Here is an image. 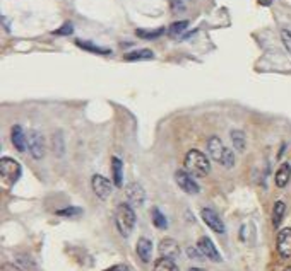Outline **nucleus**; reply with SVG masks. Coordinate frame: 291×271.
<instances>
[{"instance_id": "obj_1", "label": "nucleus", "mask_w": 291, "mask_h": 271, "mask_svg": "<svg viewBox=\"0 0 291 271\" xmlns=\"http://www.w3.org/2000/svg\"><path fill=\"white\" fill-rule=\"evenodd\" d=\"M183 166H185V171L190 173L194 178H204L211 173V164H209L205 153H202L197 148H192V150L187 152L185 159H183Z\"/></svg>"}, {"instance_id": "obj_2", "label": "nucleus", "mask_w": 291, "mask_h": 271, "mask_svg": "<svg viewBox=\"0 0 291 271\" xmlns=\"http://www.w3.org/2000/svg\"><path fill=\"white\" fill-rule=\"evenodd\" d=\"M207 152L213 160H216L218 164L225 166L226 169H231L236 162L235 152L230 150V148L221 142V138H218V137H211L207 140Z\"/></svg>"}, {"instance_id": "obj_3", "label": "nucleus", "mask_w": 291, "mask_h": 271, "mask_svg": "<svg viewBox=\"0 0 291 271\" xmlns=\"http://www.w3.org/2000/svg\"><path fill=\"white\" fill-rule=\"evenodd\" d=\"M115 225L120 236L129 237L136 227V211L132 210L131 203H120L115 211Z\"/></svg>"}, {"instance_id": "obj_4", "label": "nucleus", "mask_w": 291, "mask_h": 271, "mask_svg": "<svg viewBox=\"0 0 291 271\" xmlns=\"http://www.w3.org/2000/svg\"><path fill=\"white\" fill-rule=\"evenodd\" d=\"M0 173H2V178L7 184H14L19 181L22 169L17 160L11 159V157H2V160H0Z\"/></svg>"}, {"instance_id": "obj_5", "label": "nucleus", "mask_w": 291, "mask_h": 271, "mask_svg": "<svg viewBox=\"0 0 291 271\" xmlns=\"http://www.w3.org/2000/svg\"><path fill=\"white\" fill-rule=\"evenodd\" d=\"M175 181H177L178 188L182 191H185L187 195H197L200 191V186L197 184V181L194 179V176L187 171H177L175 173Z\"/></svg>"}, {"instance_id": "obj_6", "label": "nucleus", "mask_w": 291, "mask_h": 271, "mask_svg": "<svg viewBox=\"0 0 291 271\" xmlns=\"http://www.w3.org/2000/svg\"><path fill=\"white\" fill-rule=\"evenodd\" d=\"M28 150L33 159H43L45 157V137L38 130H31L28 137Z\"/></svg>"}, {"instance_id": "obj_7", "label": "nucleus", "mask_w": 291, "mask_h": 271, "mask_svg": "<svg viewBox=\"0 0 291 271\" xmlns=\"http://www.w3.org/2000/svg\"><path fill=\"white\" fill-rule=\"evenodd\" d=\"M91 186H93L95 195L100 198V200H106V198L111 195V191H113V184H111V181L106 179L105 176H101V174L93 176Z\"/></svg>"}, {"instance_id": "obj_8", "label": "nucleus", "mask_w": 291, "mask_h": 271, "mask_svg": "<svg viewBox=\"0 0 291 271\" xmlns=\"http://www.w3.org/2000/svg\"><path fill=\"white\" fill-rule=\"evenodd\" d=\"M200 216H202V222L207 225L209 229L213 230V232L216 234H225V224H223V220L219 219V215L216 213L214 210L211 208H202L200 210Z\"/></svg>"}, {"instance_id": "obj_9", "label": "nucleus", "mask_w": 291, "mask_h": 271, "mask_svg": "<svg viewBox=\"0 0 291 271\" xmlns=\"http://www.w3.org/2000/svg\"><path fill=\"white\" fill-rule=\"evenodd\" d=\"M197 247H199V251L202 252L204 257L214 261V263H219V261L223 259L221 254H219V251L216 249V246H214V242L207 236H202L199 241H197Z\"/></svg>"}, {"instance_id": "obj_10", "label": "nucleus", "mask_w": 291, "mask_h": 271, "mask_svg": "<svg viewBox=\"0 0 291 271\" xmlns=\"http://www.w3.org/2000/svg\"><path fill=\"white\" fill-rule=\"evenodd\" d=\"M125 195H127V200H129L131 205L142 206V205H144V201H146V191L139 183L127 184V188H125Z\"/></svg>"}, {"instance_id": "obj_11", "label": "nucleus", "mask_w": 291, "mask_h": 271, "mask_svg": "<svg viewBox=\"0 0 291 271\" xmlns=\"http://www.w3.org/2000/svg\"><path fill=\"white\" fill-rule=\"evenodd\" d=\"M276 247H277V252H279L281 257H291V229L289 227L279 230Z\"/></svg>"}, {"instance_id": "obj_12", "label": "nucleus", "mask_w": 291, "mask_h": 271, "mask_svg": "<svg viewBox=\"0 0 291 271\" xmlns=\"http://www.w3.org/2000/svg\"><path fill=\"white\" fill-rule=\"evenodd\" d=\"M159 254L163 257H170V259H177L180 256V246L175 239H163L159 242Z\"/></svg>"}, {"instance_id": "obj_13", "label": "nucleus", "mask_w": 291, "mask_h": 271, "mask_svg": "<svg viewBox=\"0 0 291 271\" xmlns=\"http://www.w3.org/2000/svg\"><path fill=\"white\" fill-rule=\"evenodd\" d=\"M136 251H137V256L142 263H149L151 261V256H153V242L146 237H141L136 244Z\"/></svg>"}, {"instance_id": "obj_14", "label": "nucleus", "mask_w": 291, "mask_h": 271, "mask_svg": "<svg viewBox=\"0 0 291 271\" xmlns=\"http://www.w3.org/2000/svg\"><path fill=\"white\" fill-rule=\"evenodd\" d=\"M11 140H12V145L16 147L17 152H26V148H28V138H26V135H24V132H22V128L19 125L12 126Z\"/></svg>"}, {"instance_id": "obj_15", "label": "nucleus", "mask_w": 291, "mask_h": 271, "mask_svg": "<svg viewBox=\"0 0 291 271\" xmlns=\"http://www.w3.org/2000/svg\"><path fill=\"white\" fill-rule=\"evenodd\" d=\"M289 179H291V164L284 162V164H281L279 169L276 171L274 183H276L277 188H286L289 183Z\"/></svg>"}, {"instance_id": "obj_16", "label": "nucleus", "mask_w": 291, "mask_h": 271, "mask_svg": "<svg viewBox=\"0 0 291 271\" xmlns=\"http://www.w3.org/2000/svg\"><path fill=\"white\" fill-rule=\"evenodd\" d=\"M122 171H123L122 160H120L118 157H113V159H111V174H113V184L116 188H122V184H123Z\"/></svg>"}, {"instance_id": "obj_17", "label": "nucleus", "mask_w": 291, "mask_h": 271, "mask_svg": "<svg viewBox=\"0 0 291 271\" xmlns=\"http://www.w3.org/2000/svg\"><path fill=\"white\" fill-rule=\"evenodd\" d=\"M230 135H231V142L235 150L240 153L245 152V147H247V137H245V133L240 132V130H233Z\"/></svg>"}, {"instance_id": "obj_18", "label": "nucleus", "mask_w": 291, "mask_h": 271, "mask_svg": "<svg viewBox=\"0 0 291 271\" xmlns=\"http://www.w3.org/2000/svg\"><path fill=\"white\" fill-rule=\"evenodd\" d=\"M154 58V53L151 49H136V51H131L125 55V60L127 62H137V60H153Z\"/></svg>"}, {"instance_id": "obj_19", "label": "nucleus", "mask_w": 291, "mask_h": 271, "mask_svg": "<svg viewBox=\"0 0 291 271\" xmlns=\"http://www.w3.org/2000/svg\"><path fill=\"white\" fill-rule=\"evenodd\" d=\"M153 271H178V266L175 264V259H170V257L161 256L159 259H156Z\"/></svg>"}, {"instance_id": "obj_20", "label": "nucleus", "mask_w": 291, "mask_h": 271, "mask_svg": "<svg viewBox=\"0 0 291 271\" xmlns=\"http://www.w3.org/2000/svg\"><path fill=\"white\" fill-rule=\"evenodd\" d=\"M75 44H77L79 48L86 49V51L96 53V55H110V53H111V49L96 46V44H93V43H89V41H80V39H77V41H75Z\"/></svg>"}, {"instance_id": "obj_21", "label": "nucleus", "mask_w": 291, "mask_h": 271, "mask_svg": "<svg viewBox=\"0 0 291 271\" xmlns=\"http://www.w3.org/2000/svg\"><path fill=\"white\" fill-rule=\"evenodd\" d=\"M284 211H286V205L283 201H276L274 203V208H272V225L277 229L283 222V216H284Z\"/></svg>"}, {"instance_id": "obj_22", "label": "nucleus", "mask_w": 291, "mask_h": 271, "mask_svg": "<svg viewBox=\"0 0 291 271\" xmlns=\"http://www.w3.org/2000/svg\"><path fill=\"white\" fill-rule=\"evenodd\" d=\"M164 28H158V29H137L136 31V34L139 36V38H142V39H156V38H159L161 34L164 33Z\"/></svg>"}, {"instance_id": "obj_23", "label": "nucleus", "mask_w": 291, "mask_h": 271, "mask_svg": "<svg viewBox=\"0 0 291 271\" xmlns=\"http://www.w3.org/2000/svg\"><path fill=\"white\" fill-rule=\"evenodd\" d=\"M151 219H153L154 227H158V229H167V227H168L167 216L161 213L159 208H153V210H151Z\"/></svg>"}, {"instance_id": "obj_24", "label": "nucleus", "mask_w": 291, "mask_h": 271, "mask_svg": "<svg viewBox=\"0 0 291 271\" xmlns=\"http://www.w3.org/2000/svg\"><path fill=\"white\" fill-rule=\"evenodd\" d=\"M52 143H53V152H55V155H58V157L64 155L65 148H64V135H62V132L53 133Z\"/></svg>"}, {"instance_id": "obj_25", "label": "nucleus", "mask_w": 291, "mask_h": 271, "mask_svg": "<svg viewBox=\"0 0 291 271\" xmlns=\"http://www.w3.org/2000/svg\"><path fill=\"white\" fill-rule=\"evenodd\" d=\"M187 28H189V21H177L168 28V34L170 36H180V34H183V31H185Z\"/></svg>"}, {"instance_id": "obj_26", "label": "nucleus", "mask_w": 291, "mask_h": 271, "mask_svg": "<svg viewBox=\"0 0 291 271\" xmlns=\"http://www.w3.org/2000/svg\"><path fill=\"white\" fill-rule=\"evenodd\" d=\"M57 215H60V216H79V215H82V210L79 208V206H69V208H64V210H58L57 211Z\"/></svg>"}, {"instance_id": "obj_27", "label": "nucleus", "mask_w": 291, "mask_h": 271, "mask_svg": "<svg viewBox=\"0 0 291 271\" xmlns=\"http://www.w3.org/2000/svg\"><path fill=\"white\" fill-rule=\"evenodd\" d=\"M72 33H74V26L70 24V22H65L62 28H58V29L53 31V34H55V36H70Z\"/></svg>"}, {"instance_id": "obj_28", "label": "nucleus", "mask_w": 291, "mask_h": 271, "mask_svg": "<svg viewBox=\"0 0 291 271\" xmlns=\"http://www.w3.org/2000/svg\"><path fill=\"white\" fill-rule=\"evenodd\" d=\"M281 39H283L284 48L291 53V31H288V29H283V31H281Z\"/></svg>"}, {"instance_id": "obj_29", "label": "nucleus", "mask_w": 291, "mask_h": 271, "mask_svg": "<svg viewBox=\"0 0 291 271\" xmlns=\"http://www.w3.org/2000/svg\"><path fill=\"white\" fill-rule=\"evenodd\" d=\"M0 271H24V269H21L19 266L14 263H6V264H2Z\"/></svg>"}, {"instance_id": "obj_30", "label": "nucleus", "mask_w": 291, "mask_h": 271, "mask_svg": "<svg viewBox=\"0 0 291 271\" xmlns=\"http://www.w3.org/2000/svg\"><path fill=\"white\" fill-rule=\"evenodd\" d=\"M187 254H189L190 257H195V259H199V257H204L202 256V252L199 251V247H189V249H187Z\"/></svg>"}, {"instance_id": "obj_31", "label": "nucleus", "mask_w": 291, "mask_h": 271, "mask_svg": "<svg viewBox=\"0 0 291 271\" xmlns=\"http://www.w3.org/2000/svg\"><path fill=\"white\" fill-rule=\"evenodd\" d=\"M103 271H131L125 264H115V266H110V268L103 269Z\"/></svg>"}, {"instance_id": "obj_32", "label": "nucleus", "mask_w": 291, "mask_h": 271, "mask_svg": "<svg viewBox=\"0 0 291 271\" xmlns=\"http://www.w3.org/2000/svg\"><path fill=\"white\" fill-rule=\"evenodd\" d=\"M172 7H173V12H178V11H183V6L178 0H172Z\"/></svg>"}, {"instance_id": "obj_33", "label": "nucleus", "mask_w": 291, "mask_h": 271, "mask_svg": "<svg viewBox=\"0 0 291 271\" xmlns=\"http://www.w3.org/2000/svg\"><path fill=\"white\" fill-rule=\"evenodd\" d=\"M259 2H261L262 6H271V2H272V0H259Z\"/></svg>"}, {"instance_id": "obj_34", "label": "nucleus", "mask_w": 291, "mask_h": 271, "mask_svg": "<svg viewBox=\"0 0 291 271\" xmlns=\"http://www.w3.org/2000/svg\"><path fill=\"white\" fill-rule=\"evenodd\" d=\"M189 271H204V269H200V268H190Z\"/></svg>"}, {"instance_id": "obj_35", "label": "nucleus", "mask_w": 291, "mask_h": 271, "mask_svg": "<svg viewBox=\"0 0 291 271\" xmlns=\"http://www.w3.org/2000/svg\"><path fill=\"white\" fill-rule=\"evenodd\" d=\"M284 271H291V266H288V268H286Z\"/></svg>"}]
</instances>
